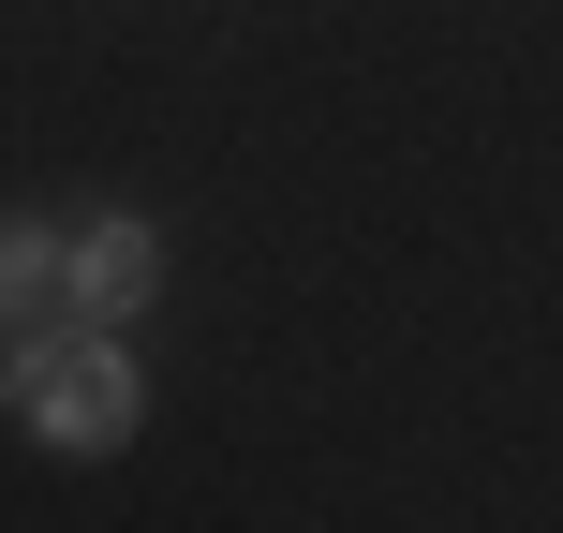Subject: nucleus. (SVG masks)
Here are the masks:
<instances>
[{
  "instance_id": "f257e3e1",
  "label": "nucleus",
  "mask_w": 563,
  "mask_h": 533,
  "mask_svg": "<svg viewBox=\"0 0 563 533\" xmlns=\"http://www.w3.org/2000/svg\"><path fill=\"white\" fill-rule=\"evenodd\" d=\"M0 415L30 430V445H59V459H104V445H134V415H148V386H134V356H119V326H15L0 341Z\"/></svg>"
},
{
  "instance_id": "f03ea898",
  "label": "nucleus",
  "mask_w": 563,
  "mask_h": 533,
  "mask_svg": "<svg viewBox=\"0 0 563 533\" xmlns=\"http://www.w3.org/2000/svg\"><path fill=\"white\" fill-rule=\"evenodd\" d=\"M148 297H164V223H148V208H89L75 253H59V311H89V326H134Z\"/></svg>"
},
{
  "instance_id": "7ed1b4c3",
  "label": "nucleus",
  "mask_w": 563,
  "mask_h": 533,
  "mask_svg": "<svg viewBox=\"0 0 563 533\" xmlns=\"http://www.w3.org/2000/svg\"><path fill=\"white\" fill-rule=\"evenodd\" d=\"M59 253H75V237H59L45 208H0V341L59 311Z\"/></svg>"
}]
</instances>
